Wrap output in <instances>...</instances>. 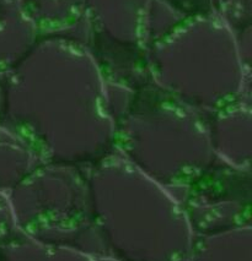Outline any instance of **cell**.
Masks as SVG:
<instances>
[{
  "mask_svg": "<svg viewBox=\"0 0 252 261\" xmlns=\"http://www.w3.org/2000/svg\"><path fill=\"white\" fill-rule=\"evenodd\" d=\"M0 87V124L41 163L89 168L114 152L108 80L84 42L38 37Z\"/></svg>",
  "mask_w": 252,
  "mask_h": 261,
  "instance_id": "6da1fadb",
  "label": "cell"
},
{
  "mask_svg": "<svg viewBox=\"0 0 252 261\" xmlns=\"http://www.w3.org/2000/svg\"><path fill=\"white\" fill-rule=\"evenodd\" d=\"M91 206L116 261H185L193 236L172 193L116 152L87 168Z\"/></svg>",
  "mask_w": 252,
  "mask_h": 261,
  "instance_id": "7a4b0ae2",
  "label": "cell"
},
{
  "mask_svg": "<svg viewBox=\"0 0 252 261\" xmlns=\"http://www.w3.org/2000/svg\"><path fill=\"white\" fill-rule=\"evenodd\" d=\"M148 81L205 119L251 96V65L236 36L219 19L197 15L184 20L145 48Z\"/></svg>",
  "mask_w": 252,
  "mask_h": 261,
  "instance_id": "3957f363",
  "label": "cell"
},
{
  "mask_svg": "<svg viewBox=\"0 0 252 261\" xmlns=\"http://www.w3.org/2000/svg\"><path fill=\"white\" fill-rule=\"evenodd\" d=\"M114 152L178 201L215 160L205 118L148 80L116 119Z\"/></svg>",
  "mask_w": 252,
  "mask_h": 261,
  "instance_id": "277c9868",
  "label": "cell"
},
{
  "mask_svg": "<svg viewBox=\"0 0 252 261\" xmlns=\"http://www.w3.org/2000/svg\"><path fill=\"white\" fill-rule=\"evenodd\" d=\"M8 195L22 236L108 256L94 218L87 168L39 163Z\"/></svg>",
  "mask_w": 252,
  "mask_h": 261,
  "instance_id": "5b68a950",
  "label": "cell"
},
{
  "mask_svg": "<svg viewBox=\"0 0 252 261\" xmlns=\"http://www.w3.org/2000/svg\"><path fill=\"white\" fill-rule=\"evenodd\" d=\"M193 237L252 227V169L214 160L180 198Z\"/></svg>",
  "mask_w": 252,
  "mask_h": 261,
  "instance_id": "8992f818",
  "label": "cell"
},
{
  "mask_svg": "<svg viewBox=\"0 0 252 261\" xmlns=\"http://www.w3.org/2000/svg\"><path fill=\"white\" fill-rule=\"evenodd\" d=\"M214 159L240 169H252V97L207 118Z\"/></svg>",
  "mask_w": 252,
  "mask_h": 261,
  "instance_id": "52a82bcc",
  "label": "cell"
},
{
  "mask_svg": "<svg viewBox=\"0 0 252 261\" xmlns=\"http://www.w3.org/2000/svg\"><path fill=\"white\" fill-rule=\"evenodd\" d=\"M38 37L21 2L0 0V76L25 56Z\"/></svg>",
  "mask_w": 252,
  "mask_h": 261,
  "instance_id": "ba28073f",
  "label": "cell"
},
{
  "mask_svg": "<svg viewBox=\"0 0 252 261\" xmlns=\"http://www.w3.org/2000/svg\"><path fill=\"white\" fill-rule=\"evenodd\" d=\"M185 261H252V227L193 237Z\"/></svg>",
  "mask_w": 252,
  "mask_h": 261,
  "instance_id": "9c48e42d",
  "label": "cell"
},
{
  "mask_svg": "<svg viewBox=\"0 0 252 261\" xmlns=\"http://www.w3.org/2000/svg\"><path fill=\"white\" fill-rule=\"evenodd\" d=\"M0 261H116L99 255L60 245L39 243L17 233L0 247Z\"/></svg>",
  "mask_w": 252,
  "mask_h": 261,
  "instance_id": "30bf717a",
  "label": "cell"
},
{
  "mask_svg": "<svg viewBox=\"0 0 252 261\" xmlns=\"http://www.w3.org/2000/svg\"><path fill=\"white\" fill-rule=\"evenodd\" d=\"M39 163L25 142L0 124V193L14 190Z\"/></svg>",
  "mask_w": 252,
  "mask_h": 261,
  "instance_id": "8fae6325",
  "label": "cell"
},
{
  "mask_svg": "<svg viewBox=\"0 0 252 261\" xmlns=\"http://www.w3.org/2000/svg\"><path fill=\"white\" fill-rule=\"evenodd\" d=\"M19 233L8 194L0 193V247Z\"/></svg>",
  "mask_w": 252,
  "mask_h": 261,
  "instance_id": "7c38bea8",
  "label": "cell"
},
{
  "mask_svg": "<svg viewBox=\"0 0 252 261\" xmlns=\"http://www.w3.org/2000/svg\"><path fill=\"white\" fill-rule=\"evenodd\" d=\"M0 109H2V87H0Z\"/></svg>",
  "mask_w": 252,
  "mask_h": 261,
  "instance_id": "4fadbf2b",
  "label": "cell"
}]
</instances>
